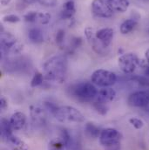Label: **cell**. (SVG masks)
I'll use <instances>...</instances> for the list:
<instances>
[{"label":"cell","instance_id":"cell-1","mask_svg":"<svg viewBox=\"0 0 149 150\" xmlns=\"http://www.w3.org/2000/svg\"><path fill=\"white\" fill-rule=\"evenodd\" d=\"M44 79L51 82L63 83L67 74V59L65 55H56L44 64Z\"/></svg>","mask_w":149,"mask_h":150},{"label":"cell","instance_id":"cell-2","mask_svg":"<svg viewBox=\"0 0 149 150\" xmlns=\"http://www.w3.org/2000/svg\"><path fill=\"white\" fill-rule=\"evenodd\" d=\"M98 90L93 83L79 82L70 87V93L81 102H89L95 99Z\"/></svg>","mask_w":149,"mask_h":150},{"label":"cell","instance_id":"cell-3","mask_svg":"<svg viewBox=\"0 0 149 150\" xmlns=\"http://www.w3.org/2000/svg\"><path fill=\"white\" fill-rule=\"evenodd\" d=\"M53 114L57 120L62 123H80L85 121V116L82 112L70 106L58 108Z\"/></svg>","mask_w":149,"mask_h":150},{"label":"cell","instance_id":"cell-4","mask_svg":"<svg viewBox=\"0 0 149 150\" xmlns=\"http://www.w3.org/2000/svg\"><path fill=\"white\" fill-rule=\"evenodd\" d=\"M91 81L96 86L101 87H109L116 83L117 75L108 70L98 69L92 74Z\"/></svg>","mask_w":149,"mask_h":150},{"label":"cell","instance_id":"cell-5","mask_svg":"<svg viewBox=\"0 0 149 150\" xmlns=\"http://www.w3.org/2000/svg\"><path fill=\"white\" fill-rule=\"evenodd\" d=\"M118 65L122 73L125 74H131L136 70L138 65H140V59L136 54L127 52L122 54L119 58Z\"/></svg>","mask_w":149,"mask_h":150},{"label":"cell","instance_id":"cell-6","mask_svg":"<svg viewBox=\"0 0 149 150\" xmlns=\"http://www.w3.org/2000/svg\"><path fill=\"white\" fill-rule=\"evenodd\" d=\"M92 12L99 18H111L113 11L111 8L108 0H93L92 2Z\"/></svg>","mask_w":149,"mask_h":150},{"label":"cell","instance_id":"cell-7","mask_svg":"<svg viewBox=\"0 0 149 150\" xmlns=\"http://www.w3.org/2000/svg\"><path fill=\"white\" fill-rule=\"evenodd\" d=\"M1 46L3 49L11 51L14 53L20 52L23 49V46L17 42V38L10 33L1 32Z\"/></svg>","mask_w":149,"mask_h":150},{"label":"cell","instance_id":"cell-8","mask_svg":"<svg viewBox=\"0 0 149 150\" xmlns=\"http://www.w3.org/2000/svg\"><path fill=\"white\" fill-rule=\"evenodd\" d=\"M127 102L133 108H146L149 105V93L147 91H137L128 97Z\"/></svg>","mask_w":149,"mask_h":150},{"label":"cell","instance_id":"cell-9","mask_svg":"<svg viewBox=\"0 0 149 150\" xmlns=\"http://www.w3.org/2000/svg\"><path fill=\"white\" fill-rule=\"evenodd\" d=\"M122 135L121 134L114 128H106L101 131L100 136V142L104 147L109 146L113 143L119 142Z\"/></svg>","mask_w":149,"mask_h":150},{"label":"cell","instance_id":"cell-10","mask_svg":"<svg viewBox=\"0 0 149 150\" xmlns=\"http://www.w3.org/2000/svg\"><path fill=\"white\" fill-rule=\"evenodd\" d=\"M96 38L101 43L104 48L109 46L114 35V32L112 28H101L95 33Z\"/></svg>","mask_w":149,"mask_h":150},{"label":"cell","instance_id":"cell-11","mask_svg":"<svg viewBox=\"0 0 149 150\" xmlns=\"http://www.w3.org/2000/svg\"><path fill=\"white\" fill-rule=\"evenodd\" d=\"M116 97V92L110 87H104L97 92V95L94 99V101L101 103H108L112 101Z\"/></svg>","mask_w":149,"mask_h":150},{"label":"cell","instance_id":"cell-12","mask_svg":"<svg viewBox=\"0 0 149 150\" xmlns=\"http://www.w3.org/2000/svg\"><path fill=\"white\" fill-rule=\"evenodd\" d=\"M10 122H11L13 131L21 130L24 127V126L25 125L26 116L24 112H14L10 119Z\"/></svg>","mask_w":149,"mask_h":150},{"label":"cell","instance_id":"cell-13","mask_svg":"<svg viewBox=\"0 0 149 150\" xmlns=\"http://www.w3.org/2000/svg\"><path fill=\"white\" fill-rule=\"evenodd\" d=\"M31 117L32 121L37 125H44L46 120L45 111L40 107H31Z\"/></svg>","mask_w":149,"mask_h":150},{"label":"cell","instance_id":"cell-14","mask_svg":"<svg viewBox=\"0 0 149 150\" xmlns=\"http://www.w3.org/2000/svg\"><path fill=\"white\" fill-rule=\"evenodd\" d=\"M108 3L113 11L119 13L126 12L130 4L128 0H108Z\"/></svg>","mask_w":149,"mask_h":150},{"label":"cell","instance_id":"cell-15","mask_svg":"<svg viewBox=\"0 0 149 150\" xmlns=\"http://www.w3.org/2000/svg\"><path fill=\"white\" fill-rule=\"evenodd\" d=\"M75 13V4L73 0H67L63 4V10L61 12L62 18L70 19L73 17Z\"/></svg>","mask_w":149,"mask_h":150},{"label":"cell","instance_id":"cell-16","mask_svg":"<svg viewBox=\"0 0 149 150\" xmlns=\"http://www.w3.org/2000/svg\"><path fill=\"white\" fill-rule=\"evenodd\" d=\"M85 133L86 136H88L89 138H92V139L100 138V134H101L100 128L97 126H95L93 123H91V122H88L85 124Z\"/></svg>","mask_w":149,"mask_h":150},{"label":"cell","instance_id":"cell-17","mask_svg":"<svg viewBox=\"0 0 149 150\" xmlns=\"http://www.w3.org/2000/svg\"><path fill=\"white\" fill-rule=\"evenodd\" d=\"M28 37L31 42L34 44H41L44 42V35L40 29L32 28L28 32Z\"/></svg>","mask_w":149,"mask_h":150},{"label":"cell","instance_id":"cell-18","mask_svg":"<svg viewBox=\"0 0 149 150\" xmlns=\"http://www.w3.org/2000/svg\"><path fill=\"white\" fill-rule=\"evenodd\" d=\"M137 25V21L134 18H129L125 20L120 25V33L124 35L131 33Z\"/></svg>","mask_w":149,"mask_h":150},{"label":"cell","instance_id":"cell-19","mask_svg":"<svg viewBox=\"0 0 149 150\" xmlns=\"http://www.w3.org/2000/svg\"><path fill=\"white\" fill-rule=\"evenodd\" d=\"M7 140H8V142H11V143L14 146L15 150L28 149V148H27L26 144H25L23 141H21L19 138H18L17 136H15L13 134H12L11 135H10V136L7 138Z\"/></svg>","mask_w":149,"mask_h":150},{"label":"cell","instance_id":"cell-20","mask_svg":"<svg viewBox=\"0 0 149 150\" xmlns=\"http://www.w3.org/2000/svg\"><path fill=\"white\" fill-rule=\"evenodd\" d=\"M12 131H13V129L11 127L10 120L8 121L6 119H3L1 120V133H2V135L7 139L10 135L12 134Z\"/></svg>","mask_w":149,"mask_h":150},{"label":"cell","instance_id":"cell-21","mask_svg":"<svg viewBox=\"0 0 149 150\" xmlns=\"http://www.w3.org/2000/svg\"><path fill=\"white\" fill-rule=\"evenodd\" d=\"M65 148H66V144L61 137L52 140L49 143V150H64Z\"/></svg>","mask_w":149,"mask_h":150},{"label":"cell","instance_id":"cell-22","mask_svg":"<svg viewBox=\"0 0 149 150\" xmlns=\"http://www.w3.org/2000/svg\"><path fill=\"white\" fill-rule=\"evenodd\" d=\"M51 14L46 11H37V21L36 23H39L41 25H47L51 20Z\"/></svg>","mask_w":149,"mask_h":150},{"label":"cell","instance_id":"cell-23","mask_svg":"<svg viewBox=\"0 0 149 150\" xmlns=\"http://www.w3.org/2000/svg\"><path fill=\"white\" fill-rule=\"evenodd\" d=\"M93 108L96 110V112L101 115H106L108 112V107L105 103L98 102V101H93Z\"/></svg>","mask_w":149,"mask_h":150},{"label":"cell","instance_id":"cell-24","mask_svg":"<svg viewBox=\"0 0 149 150\" xmlns=\"http://www.w3.org/2000/svg\"><path fill=\"white\" fill-rule=\"evenodd\" d=\"M44 79V76L43 74H41V73H36L34 74V76H33L32 81H31V86L32 87H36V86H40L43 83Z\"/></svg>","mask_w":149,"mask_h":150},{"label":"cell","instance_id":"cell-25","mask_svg":"<svg viewBox=\"0 0 149 150\" xmlns=\"http://www.w3.org/2000/svg\"><path fill=\"white\" fill-rule=\"evenodd\" d=\"M37 11H29L24 16V19L27 23H36L37 21Z\"/></svg>","mask_w":149,"mask_h":150},{"label":"cell","instance_id":"cell-26","mask_svg":"<svg viewBox=\"0 0 149 150\" xmlns=\"http://www.w3.org/2000/svg\"><path fill=\"white\" fill-rule=\"evenodd\" d=\"M3 21L6 22V23H11V24H15L20 21V18L15 14H8L5 15L3 18Z\"/></svg>","mask_w":149,"mask_h":150},{"label":"cell","instance_id":"cell-27","mask_svg":"<svg viewBox=\"0 0 149 150\" xmlns=\"http://www.w3.org/2000/svg\"><path fill=\"white\" fill-rule=\"evenodd\" d=\"M129 122L136 128V129H141L144 127V122L142 120L139 119V118H135L133 117L129 120Z\"/></svg>","mask_w":149,"mask_h":150},{"label":"cell","instance_id":"cell-28","mask_svg":"<svg viewBox=\"0 0 149 150\" xmlns=\"http://www.w3.org/2000/svg\"><path fill=\"white\" fill-rule=\"evenodd\" d=\"M37 1L41 5L45 7H54L58 3V0H37Z\"/></svg>","mask_w":149,"mask_h":150},{"label":"cell","instance_id":"cell-29","mask_svg":"<svg viewBox=\"0 0 149 150\" xmlns=\"http://www.w3.org/2000/svg\"><path fill=\"white\" fill-rule=\"evenodd\" d=\"M64 38H65V31L64 30H59L57 32V34L55 37L56 43L60 45L64 42Z\"/></svg>","mask_w":149,"mask_h":150},{"label":"cell","instance_id":"cell-30","mask_svg":"<svg viewBox=\"0 0 149 150\" xmlns=\"http://www.w3.org/2000/svg\"><path fill=\"white\" fill-rule=\"evenodd\" d=\"M105 150H121V147H120V143L117 142V143H113L109 146L105 147Z\"/></svg>","mask_w":149,"mask_h":150},{"label":"cell","instance_id":"cell-31","mask_svg":"<svg viewBox=\"0 0 149 150\" xmlns=\"http://www.w3.org/2000/svg\"><path fill=\"white\" fill-rule=\"evenodd\" d=\"M7 106H8V102H7L6 99L4 97H2L0 99V108L2 110H4L7 108Z\"/></svg>","mask_w":149,"mask_h":150},{"label":"cell","instance_id":"cell-32","mask_svg":"<svg viewBox=\"0 0 149 150\" xmlns=\"http://www.w3.org/2000/svg\"><path fill=\"white\" fill-rule=\"evenodd\" d=\"M141 64V63H140ZM141 67L143 68V70H144V73H145V74L149 76V64L146 61V62H142L141 64Z\"/></svg>","mask_w":149,"mask_h":150},{"label":"cell","instance_id":"cell-33","mask_svg":"<svg viewBox=\"0 0 149 150\" xmlns=\"http://www.w3.org/2000/svg\"><path fill=\"white\" fill-rule=\"evenodd\" d=\"M81 43H82V40H81L80 38H74L73 39V41H72L73 46L74 48L78 47V46L81 45Z\"/></svg>","mask_w":149,"mask_h":150},{"label":"cell","instance_id":"cell-34","mask_svg":"<svg viewBox=\"0 0 149 150\" xmlns=\"http://www.w3.org/2000/svg\"><path fill=\"white\" fill-rule=\"evenodd\" d=\"M10 2H11V0H1V4L2 5H7Z\"/></svg>","mask_w":149,"mask_h":150},{"label":"cell","instance_id":"cell-35","mask_svg":"<svg viewBox=\"0 0 149 150\" xmlns=\"http://www.w3.org/2000/svg\"><path fill=\"white\" fill-rule=\"evenodd\" d=\"M146 59H147V62L149 64V49H148L146 52Z\"/></svg>","mask_w":149,"mask_h":150},{"label":"cell","instance_id":"cell-36","mask_svg":"<svg viewBox=\"0 0 149 150\" xmlns=\"http://www.w3.org/2000/svg\"><path fill=\"white\" fill-rule=\"evenodd\" d=\"M26 4H33V3H35L37 0H24Z\"/></svg>","mask_w":149,"mask_h":150},{"label":"cell","instance_id":"cell-37","mask_svg":"<svg viewBox=\"0 0 149 150\" xmlns=\"http://www.w3.org/2000/svg\"><path fill=\"white\" fill-rule=\"evenodd\" d=\"M148 86H149V82H148Z\"/></svg>","mask_w":149,"mask_h":150}]
</instances>
